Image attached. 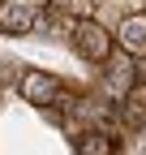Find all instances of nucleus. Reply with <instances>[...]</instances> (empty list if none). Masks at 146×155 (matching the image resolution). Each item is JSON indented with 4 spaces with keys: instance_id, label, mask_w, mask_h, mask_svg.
Masks as SVG:
<instances>
[{
    "instance_id": "1",
    "label": "nucleus",
    "mask_w": 146,
    "mask_h": 155,
    "mask_svg": "<svg viewBox=\"0 0 146 155\" xmlns=\"http://www.w3.org/2000/svg\"><path fill=\"white\" fill-rule=\"evenodd\" d=\"M73 48H78L86 61H107L112 56V35H107L95 17H82V22H73Z\"/></svg>"
},
{
    "instance_id": "2",
    "label": "nucleus",
    "mask_w": 146,
    "mask_h": 155,
    "mask_svg": "<svg viewBox=\"0 0 146 155\" xmlns=\"http://www.w3.org/2000/svg\"><path fill=\"white\" fill-rule=\"evenodd\" d=\"M17 91H22V99H26V104H39V108L60 104V95H65V86H60L52 73H43V69H22V78H17Z\"/></svg>"
},
{
    "instance_id": "3",
    "label": "nucleus",
    "mask_w": 146,
    "mask_h": 155,
    "mask_svg": "<svg viewBox=\"0 0 146 155\" xmlns=\"http://www.w3.org/2000/svg\"><path fill=\"white\" fill-rule=\"evenodd\" d=\"M39 13H34L30 0H0V30L5 35H30Z\"/></svg>"
},
{
    "instance_id": "4",
    "label": "nucleus",
    "mask_w": 146,
    "mask_h": 155,
    "mask_svg": "<svg viewBox=\"0 0 146 155\" xmlns=\"http://www.w3.org/2000/svg\"><path fill=\"white\" fill-rule=\"evenodd\" d=\"M116 39H120V48L129 56H146V13H125Z\"/></svg>"
},
{
    "instance_id": "5",
    "label": "nucleus",
    "mask_w": 146,
    "mask_h": 155,
    "mask_svg": "<svg viewBox=\"0 0 146 155\" xmlns=\"http://www.w3.org/2000/svg\"><path fill=\"white\" fill-rule=\"evenodd\" d=\"M120 116L129 129H142L146 125V82H133L129 91L120 95Z\"/></svg>"
},
{
    "instance_id": "6",
    "label": "nucleus",
    "mask_w": 146,
    "mask_h": 155,
    "mask_svg": "<svg viewBox=\"0 0 146 155\" xmlns=\"http://www.w3.org/2000/svg\"><path fill=\"white\" fill-rule=\"evenodd\" d=\"M78 155H116V138L103 129H86L78 134Z\"/></svg>"
},
{
    "instance_id": "7",
    "label": "nucleus",
    "mask_w": 146,
    "mask_h": 155,
    "mask_svg": "<svg viewBox=\"0 0 146 155\" xmlns=\"http://www.w3.org/2000/svg\"><path fill=\"white\" fill-rule=\"evenodd\" d=\"M103 86L112 91V95H125L133 86V65L129 61H112V56H107V73H103Z\"/></svg>"
},
{
    "instance_id": "8",
    "label": "nucleus",
    "mask_w": 146,
    "mask_h": 155,
    "mask_svg": "<svg viewBox=\"0 0 146 155\" xmlns=\"http://www.w3.org/2000/svg\"><path fill=\"white\" fill-rule=\"evenodd\" d=\"M52 5H56L60 13H69L73 22H82V17H90V13H95V0H52Z\"/></svg>"
},
{
    "instance_id": "9",
    "label": "nucleus",
    "mask_w": 146,
    "mask_h": 155,
    "mask_svg": "<svg viewBox=\"0 0 146 155\" xmlns=\"http://www.w3.org/2000/svg\"><path fill=\"white\" fill-rule=\"evenodd\" d=\"M142 142H146V125H142Z\"/></svg>"
}]
</instances>
